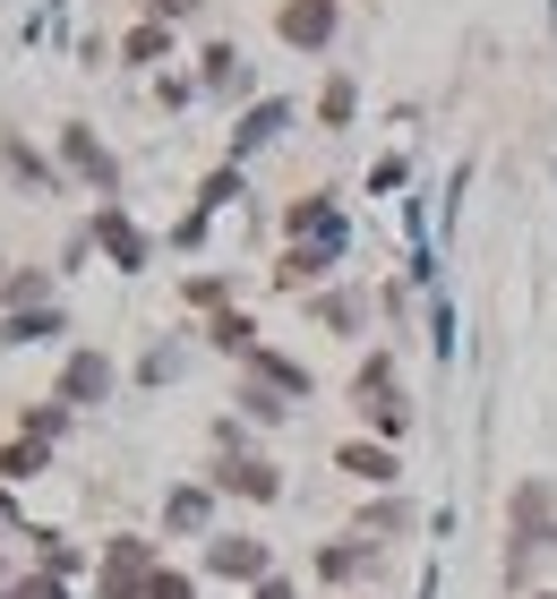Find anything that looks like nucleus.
<instances>
[{
	"mask_svg": "<svg viewBox=\"0 0 557 599\" xmlns=\"http://www.w3.org/2000/svg\"><path fill=\"white\" fill-rule=\"evenodd\" d=\"M231 488H249V497H275V472H266V463H231Z\"/></svg>",
	"mask_w": 557,
	"mask_h": 599,
	"instance_id": "obj_8",
	"label": "nucleus"
},
{
	"mask_svg": "<svg viewBox=\"0 0 557 599\" xmlns=\"http://www.w3.org/2000/svg\"><path fill=\"white\" fill-rule=\"evenodd\" d=\"M69 163H86V172H95V180H112V163H103L95 146H86V137H78V128H69Z\"/></svg>",
	"mask_w": 557,
	"mask_h": 599,
	"instance_id": "obj_11",
	"label": "nucleus"
},
{
	"mask_svg": "<svg viewBox=\"0 0 557 599\" xmlns=\"http://www.w3.org/2000/svg\"><path fill=\"white\" fill-rule=\"evenodd\" d=\"M18 599H61V582H27V591H18Z\"/></svg>",
	"mask_w": 557,
	"mask_h": 599,
	"instance_id": "obj_13",
	"label": "nucleus"
},
{
	"mask_svg": "<svg viewBox=\"0 0 557 599\" xmlns=\"http://www.w3.org/2000/svg\"><path fill=\"white\" fill-rule=\"evenodd\" d=\"M103 385H112V369H103L95 351H78V360H69V378H61V394H69V403H103Z\"/></svg>",
	"mask_w": 557,
	"mask_h": 599,
	"instance_id": "obj_3",
	"label": "nucleus"
},
{
	"mask_svg": "<svg viewBox=\"0 0 557 599\" xmlns=\"http://www.w3.org/2000/svg\"><path fill=\"white\" fill-rule=\"evenodd\" d=\"M343 472H361V479H394V454H378V445H343Z\"/></svg>",
	"mask_w": 557,
	"mask_h": 599,
	"instance_id": "obj_6",
	"label": "nucleus"
},
{
	"mask_svg": "<svg viewBox=\"0 0 557 599\" xmlns=\"http://www.w3.org/2000/svg\"><path fill=\"white\" fill-rule=\"evenodd\" d=\"M0 472H9V479H27V472H43V445H9V454H0Z\"/></svg>",
	"mask_w": 557,
	"mask_h": 599,
	"instance_id": "obj_9",
	"label": "nucleus"
},
{
	"mask_svg": "<svg viewBox=\"0 0 557 599\" xmlns=\"http://www.w3.org/2000/svg\"><path fill=\"white\" fill-rule=\"evenodd\" d=\"M155 9H164V18H180V9H189V0H155Z\"/></svg>",
	"mask_w": 557,
	"mask_h": 599,
	"instance_id": "obj_14",
	"label": "nucleus"
},
{
	"mask_svg": "<svg viewBox=\"0 0 557 599\" xmlns=\"http://www.w3.org/2000/svg\"><path fill=\"white\" fill-rule=\"evenodd\" d=\"M146 582H155L146 548H137V539H121V548L103 557V591H112V599H146Z\"/></svg>",
	"mask_w": 557,
	"mask_h": 599,
	"instance_id": "obj_1",
	"label": "nucleus"
},
{
	"mask_svg": "<svg viewBox=\"0 0 557 599\" xmlns=\"http://www.w3.org/2000/svg\"><path fill=\"white\" fill-rule=\"evenodd\" d=\"M146 599H189V582H180V574H155V582H146Z\"/></svg>",
	"mask_w": 557,
	"mask_h": 599,
	"instance_id": "obj_12",
	"label": "nucleus"
},
{
	"mask_svg": "<svg viewBox=\"0 0 557 599\" xmlns=\"http://www.w3.org/2000/svg\"><path fill=\"white\" fill-rule=\"evenodd\" d=\"M215 574H266L258 539H215Z\"/></svg>",
	"mask_w": 557,
	"mask_h": 599,
	"instance_id": "obj_4",
	"label": "nucleus"
},
{
	"mask_svg": "<svg viewBox=\"0 0 557 599\" xmlns=\"http://www.w3.org/2000/svg\"><path fill=\"white\" fill-rule=\"evenodd\" d=\"M275 128H283V103H258V112L240 121V146H258V137H275Z\"/></svg>",
	"mask_w": 557,
	"mask_h": 599,
	"instance_id": "obj_7",
	"label": "nucleus"
},
{
	"mask_svg": "<svg viewBox=\"0 0 557 599\" xmlns=\"http://www.w3.org/2000/svg\"><path fill=\"white\" fill-rule=\"evenodd\" d=\"M318 266H327V249H292V257H283V283H309Z\"/></svg>",
	"mask_w": 557,
	"mask_h": 599,
	"instance_id": "obj_10",
	"label": "nucleus"
},
{
	"mask_svg": "<svg viewBox=\"0 0 557 599\" xmlns=\"http://www.w3.org/2000/svg\"><path fill=\"white\" fill-rule=\"evenodd\" d=\"M258 599H292V591H283V582H266V591H258Z\"/></svg>",
	"mask_w": 557,
	"mask_h": 599,
	"instance_id": "obj_15",
	"label": "nucleus"
},
{
	"mask_svg": "<svg viewBox=\"0 0 557 599\" xmlns=\"http://www.w3.org/2000/svg\"><path fill=\"white\" fill-rule=\"evenodd\" d=\"M95 240H103L112 257H121V266H137V257H146V240H137V231H130L121 215H95Z\"/></svg>",
	"mask_w": 557,
	"mask_h": 599,
	"instance_id": "obj_5",
	"label": "nucleus"
},
{
	"mask_svg": "<svg viewBox=\"0 0 557 599\" xmlns=\"http://www.w3.org/2000/svg\"><path fill=\"white\" fill-rule=\"evenodd\" d=\"M275 27H283V43H327V34H334V9H327V0H283V18H275Z\"/></svg>",
	"mask_w": 557,
	"mask_h": 599,
	"instance_id": "obj_2",
	"label": "nucleus"
}]
</instances>
